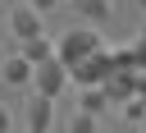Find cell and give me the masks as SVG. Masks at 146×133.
I'll return each mask as SVG.
<instances>
[{"label": "cell", "instance_id": "cell-1", "mask_svg": "<svg viewBox=\"0 0 146 133\" xmlns=\"http://www.w3.org/2000/svg\"><path fill=\"white\" fill-rule=\"evenodd\" d=\"M105 41H100V32L96 28H73V32H64V37H55V60L64 64V69H73L78 60H87V55H96Z\"/></svg>", "mask_w": 146, "mask_h": 133}, {"label": "cell", "instance_id": "cell-2", "mask_svg": "<svg viewBox=\"0 0 146 133\" xmlns=\"http://www.w3.org/2000/svg\"><path fill=\"white\" fill-rule=\"evenodd\" d=\"M110 73H114V60H110V50L100 46L96 55H87V60H78V64L68 69V83H78V87H100Z\"/></svg>", "mask_w": 146, "mask_h": 133}, {"label": "cell", "instance_id": "cell-3", "mask_svg": "<svg viewBox=\"0 0 146 133\" xmlns=\"http://www.w3.org/2000/svg\"><path fill=\"white\" fill-rule=\"evenodd\" d=\"M32 87H36V96H59L64 87H68V69L50 55V60H41V64H32Z\"/></svg>", "mask_w": 146, "mask_h": 133}, {"label": "cell", "instance_id": "cell-4", "mask_svg": "<svg viewBox=\"0 0 146 133\" xmlns=\"http://www.w3.org/2000/svg\"><path fill=\"white\" fill-rule=\"evenodd\" d=\"M9 28H14V37H18V41H27V37H41V14H36L27 0H18V5L9 9Z\"/></svg>", "mask_w": 146, "mask_h": 133}, {"label": "cell", "instance_id": "cell-5", "mask_svg": "<svg viewBox=\"0 0 146 133\" xmlns=\"http://www.w3.org/2000/svg\"><path fill=\"white\" fill-rule=\"evenodd\" d=\"M100 87H105L110 105H123L128 96H137V73H128V69H114V73H110V78H105Z\"/></svg>", "mask_w": 146, "mask_h": 133}, {"label": "cell", "instance_id": "cell-6", "mask_svg": "<svg viewBox=\"0 0 146 133\" xmlns=\"http://www.w3.org/2000/svg\"><path fill=\"white\" fill-rule=\"evenodd\" d=\"M110 60H114V69H128V73H141V69H146V46H141V41H128V46H114V50H110Z\"/></svg>", "mask_w": 146, "mask_h": 133}, {"label": "cell", "instance_id": "cell-7", "mask_svg": "<svg viewBox=\"0 0 146 133\" xmlns=\"http://www.w3.org/2000/svg\"><path fill=\"white\" fill-rule=\"evenodd\" d=\"M55 119V101L50 96H32L27 101V133H46Z\"/></svg>", "mask_w": 146, "mask_h": 133}, {"label": "cell", "instance_id": "cell-8", "mask_svg": "<svg viewBox=\"0 0 146 133\" xmlns=\"http://www.w3.org/2000/svg\"><path fill=\"white\" fill-rule=\"evenodd\" d=\"M0 69H5V83H9V87L32 83V64H27L23 55H5V60H0Z\"/></svg>", "mask_w": 146, "mask_h": 133}, {"label": "cell", "instance_id": "cell-9", "mask_svg": "<svg viewBox=\"0 0 146 133\" xmlns=\"http://www.w3.org/2000/svg\"><path fill=\"white\" fill-rule=\"evenodd\" d=\"M18 55H23V60H27V64H41V60H50V55H55V41H50V37H46V32H41V37H27V41H23V50H18Z\"/></svg>", "mask_w": 146, "mask_h": 133}, {"label": "cell", "instance_id": "cell-10", "mask_svg": "<svg viewBox=\"0 0 146 133\" xmlns=\"http://www.w3.org/2000/svg\"><path fill=\"white\" fill-rule=\"evenodd\" d=\"M73 9H78V18H87V23H105L110 18V0H68Z\"/></svg>", "mask_w": 146, "mask_h": 133}, {"label": "cell", "instance_id": "cell-11", "mask_svg": "<svg viewBox=\"0 0 146 133\" xmlns=\"http://www.w3.org/2000/svg\"><path fill=\"white\" fill-rule=\"evenodd\" d=\"M78 110H87V115H100V110H110V96H105V87H82V96H78Z\"/></svg>", "mask_w": 146, "mask_h": 133}, {"label": "cell", "instance_id": "cell-12", "mask_svg": "<svg viewBox=\"0 0 146 133\" xmlns=\"http://www.w3.org/2000/svg\"><path fill=\"white\" fill-rule=\"evenodd\" d=\"M119 110H123V119H132V124H141V119H146V101H141V96H128Z\"/></svg>", "mask_w": 146, "mask_h": 133}, {"label": "cell", "instance_id": "cell-13", "mask_svg": "<svg viewBox=\"0 0 146 133\" xmlns=\"http://www.w3.org/2000/svg\"><path fill=\"white\" fill-rule=\"evenodd\" d=\"M68 133H96V115H87V110H78V115L68 119Z\"/></svg>", "mask_w": 146, "mask_h": 133}, {"label": "cell", "instance_id": "cell-14", "mask_svg": "<svg viewBox=\"0 0 146 133\" xmlns=\"http://www.w3.org/2000/svg\"><path fill=\"white\" fill-rule=\"evenodd\" d=\"M27 5H32V9H36V14H50V9H55V5H59V0H27Z\"/></svg>", "mask_w": 146, "mask_h": 133}, {"label": "cell", "instance_id": "cell-15", "mask_svg": "<svg viewBox=\"0 0 146 133\" xmlns=\"http://www.w3.org/2000/svg\"><path fill=\"white\" fill-rule=\"evenodd\" d=\"M137 96H141V101H146V69H141V73H137Z\"/></svg>", "mask_w": 146, "mask_h": 133}, {"label": "cell", "instance_id": "cell-16", "mask_svg": "<svg viewBox=\"0 0 146 133\" xmlns=\"http://www.w3.org/2000/svg\"><path fill=\"white\" fill-rule=\"evenodd\" d=\"M0 133H9V110L0 105Z\"/></svg>", "mask_w": 146, "mask_h": 133}, {"label": "cell", "instance_id": "cell-17", "mask_svg": "<svg viewBox=\"0 0 146 133\" xmlns=\"http://www.w3.org/2000/svg\"><path fill=\"white\" fill-rule=\"evenodd\" d=\"M137 41H141V46H146V23H141V32H137Z\"/></svg>", "mask_w": 146, "mask_h": 133}, {"label": "cell", "instance_id": "cell-18", "mask_svg": "<svg viewBox=\"0 0 146 133\" xmlns=\"http://www.w3.org/2000/svg\"><path fill=\"white\" fill-rule=\"evenodd\" d=\"M137 9H146V0H137Z\"/></svg>", "mask_w": 146, "mask_h": 133}, {"label": "cell", "instance_id": "cell-19", "mask_svg": "<svg viewBox=\"0 0 146 133\" xmlns=\"http://www.w3.org/2000/svg\"><path fill=\"white\" fill-rule=\"evenodd\" d=\"M141 133H146V119H141Z\"/></svg>", "mask_w": 146, "mask_h": 133}, {"label": "cell", "instance_id": "cell-20", "mask_svg": "<svg viewBox=\"0 0 146 133\" xmlns=\"http://www.w3.org/2000/svg\"><path fill=\"white\" fill-rule=\"evenodd\" d=\"M14 5H18V0H14Z\"/></svg>", "mask_w": 146, "mask_h": 133}, {"label": "cell", "instance_id": "cell-21", "mask_svg": "<svg viewBox=\"0 0 146 133\" xmlns=\"http://www.w3.org/2000/svg\"><path fill=\"white\" fill-rule=\"evenodd\" d=\"M0 60H5V55H0Z\"/></svg>", "mask_w": 146, "mask_h": 133}]
</instances>
